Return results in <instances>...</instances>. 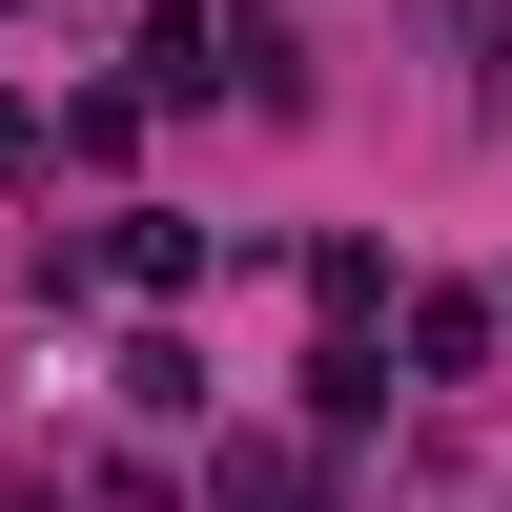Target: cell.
Returning <instances> with one entry per match:
<instances>
[]
</instances>
